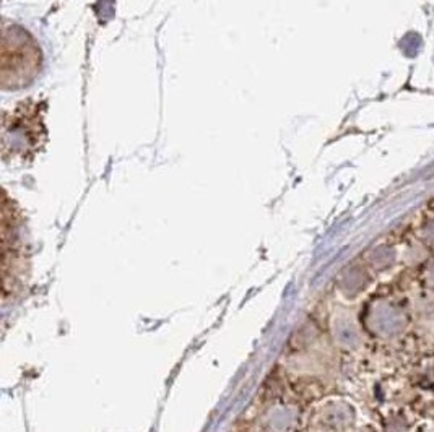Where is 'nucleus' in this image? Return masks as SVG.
<instances>
[{
    "label": "nucleus",
    "mask_w": 434,
    "mask_h": 432,
    "mask_svg": "<svg viewBox=\"0 0 434 432\" xmlns=\"http://www.w3.org/2000/svg\"><path fill=\"white\" fill-rule=\"evenodd\" d=\"M431 281H433V285H434V270L431 271Z\"/></svg>",
    "instance_id": "nucleus-1"
}]
</instances>
